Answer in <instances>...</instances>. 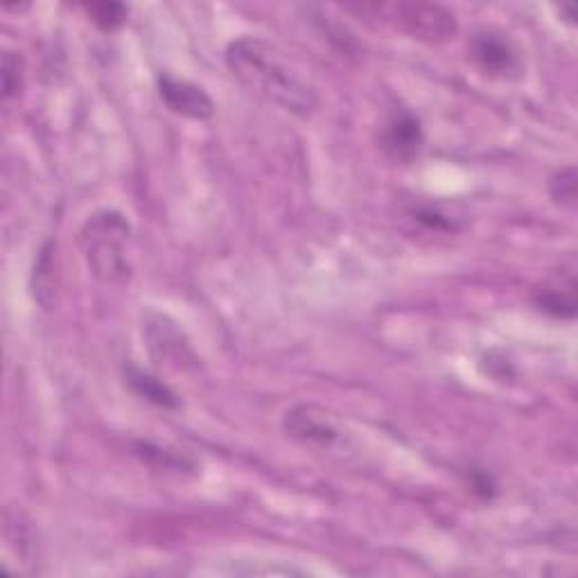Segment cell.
I'll list each match as a JSON object with an SVG mask.
<instances>
[{"instance_id":"cell-1","label":"cell","mask_w":578,"mask_h":578,"mask_svg":"<svg viewBox=\"0 0 578 578\" xmlns=\"http://www.w3.org/2000/svg\"><path fill=\"white\" fill-rule=\"evenodd\" d=\"M226 66L247 89L301 118H310L319 106L317 91L280 60L273 45L258 37L230 41Z\"/></svg>"},{"instance_id":"cell-2","label":"cell","mask_w":578,"mask_h":578,"mask_svg":"<svg viewBox=\"0 0 578 578\" xmlns=\"http://www.w3.org/2000/svg\"><path fill=\"white\" fill-rule=\"evenodd\" d=\"M130 238L132 226L118 210H100L86 219L80 230V247L97 280L123 285L132 278L127 258Z\"/></svg>"},{"instance_id":"cell-3","label":"cell","mask_w":578,"mask_h":578,"mask_svg":"<svg viewBox=\"0 0 578 578\" xmlns=\"http://www.w3.org/2000/svg\"><path fill=\"white\" fill-rule=\"evenodd\" d=\"M143 339L149 358L158 367H169L175 371H190L199 364L190 341L184 330L161 312H147L143 319Z\"/></svg>"},{"instance_id":"cell-4","label":"cell","mask_w":578,"mask_h":578,"mask_svg":"<svg viewBox=\"0 0 578 578\" xmlns=\"http://www.w3.org/2000/svg\"><path fill=\"white\" fill-rule=\"evenodd\" d=\"M468 60L475 69L493 80L523 78V56L513 39L499 30H477L468 39Z\"/></svg>"},{"instance_id":"cell-5","label":"cell","mask_w":578,"mask_h":578,"mask_svg":"<svg viewBox=\"0 0 578 578\" xmlns=\"http://www.w3.org/2000/svg\"><path fill=\"white\" fill-rule=\"evenodd\" d=\"M393 12L389 19H395V25L412 34L414 39L427 43H445L456 34V19L450 10L436 3H398L386 6Z\"/></svg>"},{"instance_id":"cell-6","label":"cell","mask_w":578,"mask_h":578,"mask_svg":"<svg viewBox=\"0 0 578 578\" xmlns=\"http://www.w3.org/2000/svg\"><path fill=\"white\" fill-rule=\"evenodd\" d=\"M425 145V130L416 113L410 109L393 111L380 130L382 154L400 165H410L419 158Z\"/></svg>"},{"instance_id":"cell-7","label":"cell","mask_w":578,"mask_h":578,"mask_svg":"<svg viewBox=\"0 0 578 578\" xmlns=\"http://www.w3.org/2000/svg\"><path fill=\"white\" fill-rule=\"evenodd\" d=\"M156 86H158V95H161L163 104L172 113L182 115V118L204 123V121H210L215 115L213 97L202 86H197L188 80H179V78H172V75H158Z\"/></svg>"},{"instance_id":"cell-8","label":"cell","mask_w":578,"mask_h":578,"mask_svg":"<svg viewBox=\"0 0 578 578\" xmlns=\"http://www.w3.org/2000/svg\"><path fill=\"white\" fill-rule=\"evenodd\" d=\"M531 301L538 312L560 319V321H574L576 319V271L558 269L549 278H545L538 287H534Z\"/></svg>"},{"instance_id":"cell-9","label":"cell","mask_w":578,"mask_h":578,"mask_svg":"<svg viewBox=\"0 0 578 578\" xmlns=\"http://www.w3.org/2000/svg\"><path fill=\"white\" fill-rule=\"evenodd\" d=\"M282 427L287 436L306 447H330L339 438V430L312 404H299L289 410L282 419Z\"/></svg>"},{"instance_id":"cell-10","label":"cell","mask_w":578,"mask_h":578,"mask_svg":"<svg viewBox=\"0 0 578 578\" xmlns=\"http://www.w3.org/2000/svg\"><path fill=\"white\" fill-rule=\"evenodd\" d=\"M125 382L138 398L147 400L158 410H179L182 407V398L175 391H172L167 384H163L158 378H154L136 367L125 369Z\"/></svg>"},{"instance_id":"cell-11","label":"cell","mask_w":578,"mask_h":578,"mask_svg":"<svg viewBox=\"0 0 578 578\" xmlns=\"http://www.w3.org/2000/svg\"><path fill=\"white\" fill-rule=\"evenodd\" d=\"M54 242H45L34 265V299L43 310L54 306Z\"/></svg>"},{"instance_id":"cell-12","label":"cell","mask_w":578,"mask_h":578,"mask_svg":"<svg viewBox=\"0 0 578 578\" xmlns=\"http://www.w3.org/2000/svg\"><path fill=\"white\" fill-rule=\"evenodd\" d=\"M82 8L102 32H113L123 28L130 17V8L123 3H113V0H97V3H84Z\"/></svg>"},{"instance_id":"cell-13","label":"cell","mask_w":578,"mask_h":578,"mask_svg":"<svg viewBox=\"0 0 578 578\" xmlns=\"http://www.w3.org/2000/svg\"><path fill=\"white\" fill-rule=\"evenodd\" d=\"M136 454L149 464L156 471H175V473H184V471H193L190 461H186L184 456L167 452L163 447H156L152 443H136Z\"/></svg>"},{"instance_id":"cell-14","label":"cell","mask_w":578,"mask_h":578,"mask_svg":"<svg viewBox=\"0 0 578 578\" xmlns=\"http://www.w3.org/2000/svg\"><path fill=\"white\" fill-rule=\"evenodd\" d=\"M549 197L554 199V204L574 210L576 208V199H578V182H576V167H562L558 172H554L549 179Z\"/></svg>"},{"instance_id":"cell-15","label":"cell","mask_w":578,"mask_h":578,"mask_svg":"<svg viewBox=\"0 0 578 578\" xmlns=\"http://www.w3.org/2000/svg\"><path fill=\"white\" fill-rule=\"evenodd\" d=\"M23 89V64L21 56L14 52L3 54V95L6 100H12L21 93Z\"/></svg>"},{"instance_id":"cell-16","label":"cell","mask_w":578,"mask_h":578,"mask_svg":"<svg viewBox=\"0 0 578 578\" xmlns=\"http://www.w3.org/2000/svg\"><path fill=\"white\" fill-rule=\"evenodd\" d=\"M468 486H471V491H473L477 497L488 499V502L497 495V484H495V479H493L486 471H482V468L468 471Z\"/></svg>"},{"instance_id":"cell-17","label":"cell","mask_w":578,"mask_h":578,"mask_svg":"<svg viewBox=\"0 0 578 578\" xmlns=\"http://www.w3.org/2000/svg\"><path fill=\"white\" fill-rule=\"evenodd\" d=\"M414 215H416L419 221H423L425 226H430L434 230H452L454 228V224L445 215H441L438 210H434L430 206L427 208H419Z\"/></svg>"},{"instance_id":"cell-18","label":"cell","mask_w":578,"mask_h":578,"mask_svg":"<svg viewBox=\"0 0 578 578\" xmlns=\"http://www.w3.org/2000/svg\"><path fill=\"white\" fill-rule=\"evenodd\" d=\"M556 12L562 17V21L567 23V25H574L576 21V8L574 6H560V8H556Z\"/></svg>"}]
</instances>
